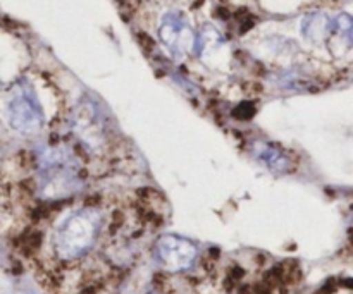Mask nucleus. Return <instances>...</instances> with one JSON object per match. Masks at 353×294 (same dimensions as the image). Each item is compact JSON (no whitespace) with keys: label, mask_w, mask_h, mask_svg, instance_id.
I'll use <instances>...</instances> for the list:
<instances>
[{"label":"nucleus","mask_w":353,"mask_h":294,"mask_svg":"<svg viewBox=\"0 0 353 294\" xmlns=\"http://www.w3.org/2000/svg\"><path fill=\"white\" fill-rule=\"evenodd\" d=\"M38 195L62 200L83 188V167L65 145H43L37 150Z\"/></svg>","instance_id":"f257e3e1"},{"label":"nucleus","mask_w":353,"mask_h":294,"mask_svg":"<svg viewBox=\"0 0 353 294\" xmlns=\"http://www.w3.org/2000/svg\"><path fill=\"white\" fill-rule=\"evenodd\" d=\"M102 227V213L97 209H81L69 216L54 234L55 253L71 262L83 257L95 243Z\"/></svg>","instance_id":"f03ea898"},{"label":"nucleus","mask_w":353,"mask_h":294,"mask_svg":"<svg viewBox=\"0 0 353 294\" xmlns=\"http://www.w3.org/2000/svg\"><path fill=\"white\" fill-rule=\"evenodd\" d=\"M7 119L10 127L23 136L38 134L43 127V109L30 81L17 79L7 93Z\"/></svg>","instance_id":"7ed1b4c3"},{"label":"nucleus","mask_w":353,"mask_h":294,"mask_svg":"<svg viewBox=\"0 0 353 294\" xmlns=\"http://www.w3.org/2000/svg\"><path fill=\"white\" fill-rule=\"evenodd\" d=\"M71 129L90 151H100L107 145V126L92 100H81L71 112Z\"/></svg>","instance_id":"20e7f679"},{"label":"nucleus","mask_w":353,"mask_h":294,"mask_svg":"<svg viewBox=\"0 0 353 294\" xmlns=\"http://www.w3.org/2000/svg\"><path fill=\"white\" fill-rule=\"evenodd\" d=\"M159 38L174 59H185L195 52L196 33L179 12L164 14L159 26Z\"/></svg>","instance_id":"39448f33"},{"label":"nucleus","mask_w":353,"mask_h":294,"mask_svg":"<svg viewBox=\"0 0 353 294\" xmlns=\"http://www.w3.org/2000/svg\"><path fill=\"white\" fill-rule=\"evenodd\" d=\"M196 246L190 240L174 234H165L155 243V260L165 272H185L196 258Z\"/></svg>","instance_id":"423d86ee"},{"label":"nucleus","mask_w":353,"mask_h":294,"mask_svg":"<svg viewBox=\"0 0 353 294\" xmlns=\"http://www.w3.org/2000/svg\"><path fill=\"white\" fill-rule=\"evenodd\" d=\"M250 154L261 165L268 167L276 174H285L292 167V158L278 145H272L264 140H255L250 145Z\"/></svg>","instance_id":"0eeeda50"},{"label":"nucleus","mask_w":353,"mask_h":294,"mask_svg":"<svg viewBox=\"0 0 353 294\" xmlns=\"http://www.w3.org/2000/svg\"><path fill=\"white\" fill-rule=\"evenodd\" d=\"M334 31V24L331 17H327L323 12H314L307 16L302 23V33L307 40L314 43H321L326 40Z\"/></svg>","instance_id":"6e6552de"},{"label":"nucleus","mask_w":353,"mask_h":294,"mask_svg":"<svg viewBox=\"0 0 353 294\" xmlns=\"http://www.w3.org/2000/svg\"><path fill=\"white\" fill-rule=\"evenodd\" d=\"M223 43H224L223 34H221L216 28L210 26V24H205V26H203L202 30L196 33L195 54L199 55V57L203 59V57H207L210 52L217 50V48H219Z\"/></svg>","instance_id":"1a4fd4ad"},{"label":"nucleus","mask_w":353,"mask_h":294,"mask_svg":"<svg viewBox=\"0 0 353 294\" xmlns=\"http://www.w3.org/2000/svg\"><path fill=\"white\" fill-rule=\"evenodd\" d=\"M334 31H340L345 36L348 38V41L353 45V17L348 14H340L338 17L333 19Z\"/></svg>","instance_id":"9d476101"}]
</instances>
